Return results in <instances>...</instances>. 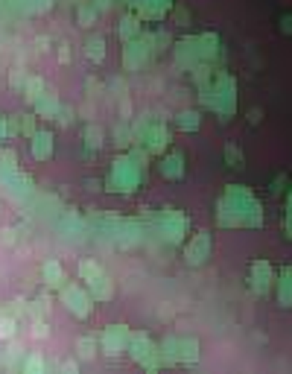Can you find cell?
<instances>
[{"label":"cell","instance_id":"cell-1","mask_svg":"<svg viewBox=\"0 0 292 374\" xmlns=\"http://www.w3.org/2000/svg\"><path fill=\"white\" fill-rule=\"evenodd\" d=\"M35 141H38V144H35V158H47V141H50V135L41 132Z\"/></svg>","mask_w":292,"mask_h":374}]
</instances>
